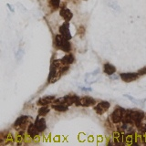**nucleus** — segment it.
<instances>
[{
  "label": "nucleus",
  "mask_w": 146,
  "mask_h": 146,
  "mask_svg": "<svg viewBox=\"0 0 146 146\" xmlns=\"http://www.w3.org/2000/svg\"><path fill=\"white\" fill-rule=\"evenodd\" d=\"M126 113H128L130 115V117L131 118V120L133 121V123L136 127L138 126L145 118V113L137 109H127Z\"/></svg>",
  "instance_id": "obj_1"
},
{
  "label": "nucleus",
  "mask_w": 146,
  "mask_h": 146,
  "mask_svg": "<svg viewBox=\"0 0 146 146\" xmlns=\"http://www.w3.org/2000/svg\"><path fill=\"white\" fill-rule=\"evenodd\" d=\"M55 44H56L57 48L63 50L64 52H70L71 50V45L70 41L66 39L62 35L58 34L55 36Z\"/></svg>",
  "instance_id": "obj_2"
},
{
  "label": "nucleus",
  "mask_w": 146,
  "mask_h": 146,
  "mask_svg": "<svg viewBox=\"0 0 146 146\" xmlns=\"http://www.w3.org/2000/svg\"><path fill=\"white\" fill-rule=\"evenodd\" d=\"M125 111H126V110L120 107V106L115 107L114 111L111 114V120L112 123H114V124H119V123H121L123 116H124Z\"/></svg>",
  "instance_id": "obj_3"
},
{
  "label": "nucleus",
  "mask_w": 146,
  "mask_h": 146,
  "mask_svg": "<svg viewBox=\"0 0 146 146\" xmlns=\"http://www.w3.org/2000/svg\"><path fill=\"white\" fill-rule=\"evenodd\" d=\"M111 106L110 102H106V100H103V102H100V103H98L96 106L94 107V111L97 112L100 115H102L105 112L108 111V109Z\"/></svg>",
  "instance_id": "obj_4"
},
{
  "label": "nucleus",
  "mask_w": 146,
  "mask_h": 146,
  "mask_svg": "<svg viewBox=\"0 0 146 146\" xmlns=\"http://www.w3.org/2000/svg\"><path fill=\"white\" fill-rule=\"evenodd\" d=\"M59 32H60V35H62L66 39H68V40L71 39L72 36H71L70 31V23L68 21H65L60 26V27H59Z\"/></svg>",
  "instance_id": "obj_5"
},
{
  "label": "nucleus",
  "mask_w": 146,
  "mask_h": 146,
  "mask_svg": "<svg viewBox=\"0 0 146 146\" xmlns=\"http://www.w3.org/2000/svg\"><path fill=\"white\" fill-rule=\"evenodd\" d=\"M120 78L121 80L124 82H131V81H135L138 80L139 74L135 72H126V73H121Z\"/></svg>",
  "instance_id": "obj_6"
},
{
  "label": "nucleus",
  "mask_w": 146,
  "mask_h": 146,
  "mask_svg": "<svg viewBox=\"0 0 146 146\" xmlns=\"http://www.w3.org/2000/svg\"><path fill=\"white\" fill-rule=\"evenodd\" d=\"M96 104V100L90 97H83L80 99L79 102H78L76 105H80L82 107H90V106H93V105Z\"/></svg>",
  "instance_id": "obj_7"
},
{
  "label": "nucleus",
  "mask_w": 146,
  "mask_h": 146,
  "mask_svg": "<svg viewBox=\"0 0 146 146\" xmlns=\"http://www.w3.org/2000/svg\"><path fill=\"white\" fill-rule=\"evenodd\" d=\"M34 124L36 125V127L38 128V130L39 132H42L46 130V128H47V124H46V120L42 117L41 118L39 115L38 117L36 119V121H35V123Z\"/></svg>",
  "instance_id": "obj_8"
},
{
  "label": "nucleus",
  "mask_w": 146,
  "mask_h": 146,
  "mask_svg": "<svg viewBox=\"0 0 146 146\" xmlns=\"http://www.w3.org/2000/svg\"><path fill=\"white\" fill-rule=\"evenodd\" d=\"M59 15L62 17V18L65 21H70L71 18L73 17V14L71 13V11L70 9H68L66 7H61L60 10H59Z\"/></svg>",
  "instance_id": "obj_9"
},
{
  "label": "nucleus",
  "mask_w": 146,
  "mask_h": 146,
  "mask_svg": "<svg viewBox=\"0 0 146 146\" xmlns=\"http://www.w3.org/2000/svg\"><path fill=\"white\" fill-rule=\"evenodd\" d=\"M63 98H64V103L67 104L68 106H70L72 104H77L80 100V98L75 94L74 95H68Z\"/></svg>",
  "instance_id": "obj_10"
},
{
  "label": "nucleus",
  "mask_w": 146,
  "mask_h": 146,
  "mask_svg": "<svg viewBox=\"0 0 146 146\" xmlns=\"http://www.w3.org/2000/svg\"><path fill=\"white\" fill-rule=\"evenodd\" d=\"M55 100V96H46V97H43L38 100V104L41 105V106H45V105H48L49 103L53 102Z\"/></svg>",
  "instance_id": "obj_11"
},
{
  "label": "nucleus",
  "mask_w": 146,
  "mask_h": 146,
  "mask_svg": "<svg viewBox=\"0 0 146 146\" xmlns=\"http://www.w3.org/2000/svg\"><path fill=\"white\" fill-rule=\"evenodd\" d=\"M103 71L104 73H106L107 75H113L116 72V68L114 67L112 64L106 63L103 66Z\"/></svg>",
  "instance_id": "obj_12"
},
{
  "label": "nucleus",
  "mask_w": 146,
  "mask_h": 146,
  "mask_svg": "<svg viewBox=\"0 0 146 146\" xmlns=\"http://www.w3.org/2000/svg\"><path fill=\"white\" fill-rule=\"evenodd\" d=\"M38 128L36 127L35 124H32V123H30L29 128H27V133H29V135L31 137V138H35V137L38 134Z\"/></svg>",
  "instance_id": "obj_13"
},
{
  "label": "nucleus",
  "mask_w": 146,
  "mask_h": 146,
  "mask_svg": "<svg viewBox=\"0 0 146 146\" xmlns=\"http://www.w3.org/2000/svg\"><path fill=\"white\" fill-rule=\"evenodd\" d=\"M52 109L55 110L56 111H67L68 110V106L67 104L64 103H57V104H53L52 105Z\"/></svg>",
  "instance_id": "obj_14"
},
{
  "label": "nucleus",
  "mask_w": 146,
  "mask_h": 146,
  "mask_svg": "<svg viewBox=\"0 0 146 146\" xmlns=\"http://www.w3.org/2000/svg\"><path fill=\"white\" fill-rule=\"evenodd\" d=\"M27 120H29V116H20L17 119V121L14 123V126L15 127H19L22 125H25Z\"/></svg>",
  "instance_id": "obj_15"
},
{
  "label": "nucleus",
  "mask_w": 146,
  "mask_h": 146,
  "mask_svg": "<svg viewBox=\"0 0 146 146\" xmlns=\"http://www.w3.org/2000/svg\"><path fill=\"white\" fill-rule=\"evenodd\" d=\"M61 60L63 62V64H65V65H70L73 62H74L75 58H74V56H73L72 54H68L66 56H64Z\"/></svg>",
  "instance_id": "obj_16"
},
{
  "label": "nucleus",
  "mask_w": 146,
  "mask_h": 146,
  "mask_svg": "<svg viewBox=\"0 0 146 146\" xmlns=\"http://www.w3.org/2000/svg\"><path fill=\"white\" fill-rule=\"evenodd\" d=\"M124 97H126L127 99H129L130 100H131L133 103L141 105V106H143V105H144L143 102H145V100H146L145 99L144 100H136V99H134L133 97H131V96H130V95H124Z\"/></svg>",
  "instance_id": "obj_17"
},
{
  "label": "nucleus",
  "mask_w": 146,
  "mask_h": 146,
  "mask_svg": "<svg viewBox=\"0 0 146 146\" xmlns=\"http://www.w3.org/2000/svg\"><path fill=\"white\" fill-rule=\"evenodd\" d=\"M49 111H50V110H49L48 107H47V105H45V106H41L39 108V110H38V115L44 117L49 112Z\"/></svg>",
  "instance_id": "obj_18"
},
{
  "label": "nucleus",
  "mask_w": 146,
  "mask_h": 146,
  "mask_svg": "<svg viewBox=\"0 0 146 146\" xmlns=\"http://www.w3.org/2000/svg\"><path fill=\"white\" fill-rule=\"evenodd\" d=\"M137 128H138V131L141 134H146V123L141 122L140 124L137 126Z\"/></svg>",
  "instance_id": "obj_19"
},
{
  "label": "nucleus",
  "mask_w": 146,
  "mask_h": 146,
  "mask_svg": "<svg viewBox=\"0 0 146 146\" xmlns=\"http://www.w3.org/2000/svg\"><path fill=\"white\" fill-rule=\"evenodd\" d=\"M49 4L53 8L58 9L59 7H60V0H50Z\"/></svg>",
  "instance_id": "obj_20"
},
{
  "label": "nucleus",
  "mask_w": 146,
  "mask_h": 146,
  "mask_svg": "<svg viewBox=\"0 0 146 146\" xmlns=\"http://www.w3.org/2000/svg\"><path fill=\"white\" fill-rule=\"evenodd\" d=\"M139 74V76H143V75H146V66L141 68V70H138V72H137Z\"/></svg>",
  "instance_id": "obj_21"
},
{
  "label": "nucleus",
  "mask_w": 146,
  "mask_h": 146,
  "mask_svg": "<svg viewBox=\"0 0 146 146\" xmlns=\"http://www.w3.org/2000/svg\"><path fill=\"white\" fill-rule=\"evenodd\" d=\"M78 33H79V35L80 36H83L84 35V33H85V29H84V27L83 26H80V27H79V30H78Z\"/></svg>",
  "instance_id": "obj_22"
},
{
  "label": "nucleus",
  "mask_w": 146,
  "mask_h": 146,
  "mask_svg": "<svg viewBox=\"0 0 146 146\" xmlns=\"http://www.w3.org/2000/svg\"><path fill=\"white\" fill-rule=\"evenodd\" d=\"M145 119H146V113H145Z\"/></svg>",
  "instance_id": "obj_23"
}]
</instances>
